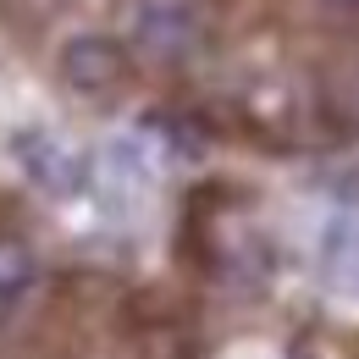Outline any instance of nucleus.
I'll list each match as a JSON object with an SVG mask.
<instances>
[{"mask_svg": "<svg viewBox=\"0 0 359 359\" xmlns=\"http://www.w3.org/2000/svg\"><path fill=\"white\" fill-rule=\"evenodd\" d=\"M11 155H17L22 177L34 182L39 194H50V199H72L89 182V161L67 138H55L50 128H17L11 133Z\"/></svg>", "mask_w": 359, "mask_h": 359, "instance_id": "obj_1", "label": "nucleus"}, {"mask_svg": "<svg viewBox=\"0 0 359 359\" xmlns=\"http://www.w3.org/2000/svg\"><path fill=\"white\" fill-rule=\"evenodd\" d=\"M205 0H138L133 6V45L155 61H182L205 39Z\"/></svg>", "mask_w": 359, "mask_h": 359, "instance_id": "obj_2", "label": "nucleus"}, {"mask_svg": "<svg viewBox=\"0 0 359 359\" xmlns=\"http://www.w3.org/2000/svg\"><path fill=\"white\" fill-rule=\"evenodd\" d=\"M61 83L78 94H111L128 83V72H133V55L122 39H111V34H72L67 45H61Z\"/></svg>", "mask_w": 359, "mask_h": 359, "instance_id": "obj_3", "label": "nucleus"}, {"mask_svg": "<svg viewBox=\"0 0 359 359\" xmlns=\"http://www.w3.org/2000/svg\"><path fill=\"white\" fill-rule=\"evenodd\" d=\"M320 276L332 293L359 299V222L354 216H337L320 232Z\"/></svg>", "mask_w": 359, "mask_h": 359, "instance_id": "obj_4", "label": "nucleus"}, {"mask_svg": "<svg viewBox=\"0 0 359 359\" xmlns=\"http://www.w3.org/2000/svg\"><path fill=\"white\" fill-rule=\"evenodd\" d=\"M320 116L337 138H359V55L337 61L320 83Z\"/></svg>", "mask_w": 359, "mask_h": 359, "instance_id": "obj_5", "label": "nucleus"}, {"mask_svg": "<svg viewBox=\"0 0 359 359\" xmlns=\"http://www.w3.org/2000/svg\"><path fill=\"white\" fill-rule=\"evenodd\" d=\"M39 282V255L28 249V238L0 232V315L11 304H22V293Z\"/></svg>", "mask_w": 359, "mask_h": 359, "instance_id": "obj_6", "label": "nucleus"}, {"mask_svg": "<svg viewBox=\"0 0 359 359\" xmlns=\"http://www.w3.org/2000/svg\"><path fill=\"white\" fill-rule=\"evenodd\" d=\"M149 128L166 138V149H172V155H199V149H205L199 122H188V116H177V111H155V122H149Z\"/></svg>", "mask_w": 359, "mask_h": 359, "instance_id": "obj_7", "label": "nucleus"}, {"mask_svg": "<svg viewBox=\"0 0 359 359\" xmlns=\"http://www.w3.org/2000/svg\"><path fill=\"white\" fill-rule=\"evenodd\" d=\"M337 6H359V0H337Z\"/></svg>", "mask_w": 359, "mask_h": 359, "instance_id": "obj_8", "label": "nucleus"}]
</instances>
